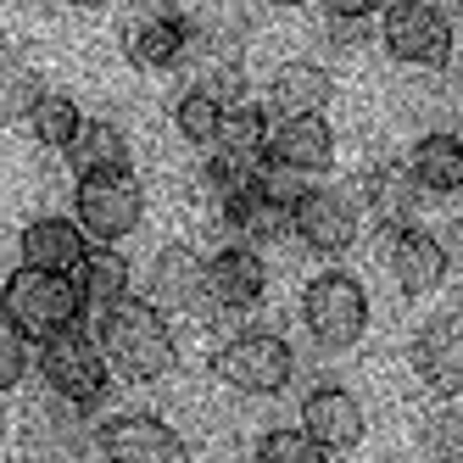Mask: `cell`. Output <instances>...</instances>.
<instances>
[{"label": "cell", "instance_id": "cell-1", "mask_svg": "<svg viewBox=\"0 0 463 463\" xmlns=\"http://www.w3.org/2000/svg\"><path fill=\"white\" fill-rule=\"evenodd\" d=\"M101 352H107V363H112V374L135 380V385L162 380V374L179 363L168 313L151 307V302H135V296L101 318Z\"/></svg>", "mask_w": 463, "mask_h": 463}, {"label": "cell", "instance_id": "cell-2", "mask_svg": "<svg viewBox=\"0 0 463 463\" xmlns=\"http://www.w3.org/2000/svg\"><path fill=\"white\" fill-rule=\"evenodd\" d=\"M84 296L73 274H45V269H17L6 279V324H17L28 341H56L61 329H79Z\"/></svg>", "mask_w": 463, "mask_h": 463}, {"label": "cell", "instance_id": "cell-3", "mask_svg": "<svg viewBox=\"0 0 463 463\" xmlns=\"http://www.w3.org/2000/svg\"><path fill=\"white\" fill-rule=\"evenodd\" d=\"M302 324H307V335L324 352L357 346L363 329H369V290H363V279L346 274V269H324L318 279H307V290H302Z\"/></svg>", "mask_w": 463, "mask_h": 463}, {"label": "cell", "instance_id": "cell-4", "mask_svg": "<svg viewBox=\"0 0 463 463\" xmlns=\"http://www.w3.org/2000/svg\"><path fill=\"white\" fill-rule=\"evenodd\" d=\"M213 374L229 391H241V396H274L296 374V352H290L285 335H274V329H246V335L218 346Z\"/></svg>", "mask_w": 463, "mask_h": 463}, {"label": "cell", "instance_id": "cell-5", "mask_svg": "<svg viewBox=\"0 0 463 463\" xmlns=\"http://www.w3.org/2000/svg\"><path fill=\"white\" fill-rule=\"evenodd\" d=\"M380 45L402 68L441 73L452 68V17L441 6H424V0H396L380 17Z\"/></svg>", "mask_w": 463, "mask_h": 463}, {"label": "cell", "instance_id": "cell-6", "mask_svg": "<svg viewBox=\"0 0 463 463\" xmlns=\"http://www.w3.org/2000/svg\"><path fill=\"white\" fill-rule=\"evenodd\" d=\"M40 374H45V385L68 408H90V402H101V396H107L112 363L101 352V335H90V329H61L56 341L40 346Z\"/></svg>", "mask_w": 463, "mask_h": 463}, {"label": "cell", "instance_id": "cell-7", "mask_svg": "<svg viewBox=\"0 0 463 463\" xmlns=\"http://www.w3.org/2000/svg\"><path fill=\"white\" fill-rule=\"evenodd\" d=\"M73 218L90 235V246H118L140 229L146 218V190L135 174H112V179H79L73 190Z\"/></svg>", "mask_w": 463, "mask_h": 463}, {"label": "cell", "instance_id": "cell-8", "mask_svg": "<svg viewBox=\"0 0 463 463\" xmlns=\"http://www.w3.org/2000/svg\"><path fill=\"white\" fill-rule=\"evenodd\" d=\"M107 463H190V447L179 441L174 424H162L151 413H118L95 436Z\"/></svg>", "mask_w": 463, "mask_h": 463}, {"label": "cell", "instance_id": "cell-9", "mask_svg": "<svg viewBox=\"0 0 463 463\" xmlns=\"http://www.w3.org/2000/svg\"><path fill=\"white\" fill-rule=\"evenodd\" d=\"M290 235L302 241L307 251H318V257L352 251V241H357V207H352V195L346 190H329V184L307 190L302 202H296V213H290Z\"/></svg>", "mask_w": 463, "mask_h": 463}, {"label": "cell", "instance_id": "cell-10", "mask_svg": "<svg viewBox=\"0 0 463 463\" xmlns=\"http://www.w3.org/2000/svg\"><path fill=\"white\" fill-rule=\"evenodd\" d=\"M413 369L436 396H463V313H441L413 335Z\"/></svg>", "mask_w": 463, "mask_h": 463}, {"label": "cell", "instance_id": "cell-11", "mask_svg": "<svg viewBox=\"0 0 463 463\" xmlns=\"http://www.w3.org/2000/svg\"><path fill=\"white\" fill-rule=\"evenodd\" d=\"M302 430L324 447V452H352L363 436H369V413L346 385H318L302 402Z\"/></svg>", "mask_w": 463, "mask_h": 463}, {"label": "cell", "instance_id": "cell-12", "mask_svg": "<svg viewBox=\"0 0 463 463\" xmlns=\"http://www.w3.org/2000/svg\"><path fill=\"white\" fill-rule=\"evenodd\" d=\"M146 302L162 307V313H202V307H213L207 262L195 257L190 246H162L156 262H151V296H146Z\"/></svg>", "mask_w": 463, "mask_h": 463}, {"label": "cell", "instance_id": "cell-13", "mask_svg": "<svg viewBox=\"0 0 463 463\" xmlns=\"http://www.w3.org/2000/svg\"><path fill=\"white\" fill-rule=\"evenodd\" d=\"M190 17L184 12H146L123 23V56L135 68H179L190 56Z\"/></svg>", "mask_w": 463, "mask_h": 463}, {"label": "cell", "instance_id": "cell-14", "mask_svg": "<svg viewBox=\"0 0 463 463\" xmlns=\"http://www.w3.org/2000/svg\"><path fill=\"white\" fill-rule=\"evenodd\" d=\"M329 162H335V128L324 118H296V123H274L269 135V168L279 174H329Z\"/></svg>", "mask_w": 463, "mask_h": 463}, {"label": "cell", "instance_id": "cell-15", "mask_svg": "<svg viewBox=\"0 0 463 463\" xmlns=\"http://www.w3.org/2000/svg\"><path fill=\"white\" fill-rule=\"evenodd\" d=\"M262 290H269V262H262L251 246H223L218 257H207V296H213V307H223V313L257 307Z\"/></svg>", "mask_w": 463, "mask_h": 463}, {"label": "cell", "instance_id": "cell-16", "mask_svg": "<svg viewBox=\"0 0 463 463\" xmlns=\"http://www.w3.org/2000/svg\"><path fill=\"white\" fill-rule=\"evenodd\" d=\"M385 262H391V279H396V290L402 296H430L441 279H447V246L430 235V229H402V235H391V246H385Z\"/></svg>", "mask_w": 463, "mask_h": 463}, {"label": "cell", "instance_id": "cell-17", "mask_svg": "<svg viewBox=\"0 0 463 463\" xmlns=\"http://www.w3.org/2000/svg\"><path fill=\"white\" fill-rule=\"evenodd\" d=\"M17 246H23V269H45V274H79L84 257L95 251L79 218H34Z\"/></svg>", "mask_w": 463, "mask_h": 463}, {"label": "cell", "instance_id": "cell-18", "mask_svg": "<svg viewBox=\"0 0 463 463\" xmlns=\"http://www.w3.org/2000/svg\"><path fill=\"white\" fill-rule=\"evenodd\" d=\"M424 202L419 179L408 174V162H374L369 174H363V207H369V218L380 229H391V235H402V229H413V213Z\"/></svg>", "mask_w": 463, "mask_h": 463}, {"label": "cell", "instance_id": "cell-19", "mask_svg": "<svg viewBox=\"0 0 463 463\" xmlns=\"http://www.w3.org/2000/svg\"><path fill=\"white\" fill-rule=\"evenodd\" d=\"M329 95H335V79L318 61H285V68L269 79V112L279 123H296V118H324Z\"/></svg>", "mask_w": 463, "mask_h": 463}, {"label": "cell", "instance_id": "cell-20", "mask_svg": "<svg viewBox=\"0 0 463 463\" xmlns=\"http://www.w3.org/2000/svg\"><path fill=\"white\" fill-rule=\"evenodd\" d=\"M408 174L424 195H458L463 190V135L458 128H424L408 151Z\"/></svg>", "mask_w": 463, "mask_h": 463}, {"label": "cell", "instance_id": "cell-21", "mask_svg": "<svg viewBox=\"0 0 463 463\" xmlns=\"http://www.w3.org/2000/svg\"><path fill=\"white\" fill-rule=\"evenodd\" d=\"M68 168L79 179H112V174H135L128 168V135L118 123L107 118H90L84 123V135L68 146Z\"/></svg>", "mask_w": 463, "mask_h": 463}, {"label": "cell", "instance_id": "cell-22", "mask_svg": "<svg viewBox=\"0 0 463 463\" xmlns=\"http://www.w3.org/2000/svg\"><path fill=\"white\" fill-rule=\"evenodd\" d=\"M73 285H79V296H84V313H112V307H123L128 302V262H123V251L118 246H95L90 257H84V269L73 274Z\"/></svg>", "mask_w": 463, "mask_h": 463}, {"label": "cell", "instance_id": "cell-23", "mask_svg": "<svg viewBox=\"0 0 463 463\" xmlns=\"http://www.w3.org/2000/svg\"><path fill=\"white\" fill-rule=\"evenodd\" d=\"M269 112L262 107H235L223 118V135H218V151L213 156H229V162H241V168H269Z\"/></svg>", "mask_w": 463, "mask_h": 463}, {"label": "cell", "instance_id": "cell-24", "mask_svg": "<svg viewBox=\"0 0 463 463\" xmlns=\"http://www.w3.org/2000/svg\"><path fill=\"white\" fill-rule=\"evenodd\" d=\"M28 128H34V140H40V146H51V151H61V156H68V146L84 135V112H79V101H73V95L51 90L45 101L34 107V118H28Z\"/></svg>", "mask_w": 463, "mask_h": 463}, {"label": "cell", "instance_id": "cell-25", "mask_svg": "<svg viewBox=\"0 0 463 463\" xmlns=\"http://www.w3.org/2000/svg\"><path fill=\"white\" fill-rule=\"evenodd\" d=\"M223 118H229V107H218L207 90H184L179 101H174V123H179V135H184L190 146H213V151H218Z\"/></svg>", "mask_w": 463, "mask_h": 463}, {"label": "cell", "instance_id": "cell-26", "mask_svg": "<svg viewBox=\"0 0 463 463\" xmlns=\"http://www.w3.org/2000/svg\"><path fill=\"white\" fill-rule=\"evenodd\" d=\"M419 447L436 463H463V408H452V402L430 408L419 419Z\"/></svg>", "mask_w": 463, "mask_h": 463}, {"label": "cell", "instance_id": "cell-27", "mask_svg": "<svg viewBox=\"0 0 463 463\" xmlns=\"http://www.w3.org/2000/svg\"><path fill=\"white\" fill-rule=\"evenodd\" d=\"M45 95H51L45 79H40V73H28L17 56L0 61V112H6V118H34V107L45 101Z\"/></svg>", "mask_w": 463, "mask_h": 463}, {"label": "cell", "instance_id": "cell-28", "mask_svg": "<svg viewBox=\"0 0 463 463\" xmlns=\"http://www.w3.org/2000/svg\"><path fill=\"white\" fill-rule=\"evenodd\" d=\"M257 463H324V447L307 430H269L257 441Z\"/></svg>", "mask_w": 463, "mask_h": 463}, {"label": "cell", "instance_id": "cell-29", "mask_svg": "<svg viewBox=\"0 0 463 463\" xmlns=\"http://www.w3.org/2000/svg\"><path fill=\"white\" fill-rule=\"evenodd\" d=\"M23 374H28V335L17 324H6L0 329V385H23Z\"/></svg>", "mask_w": 463, "mask_h": 463}, {"label": "cell", "instance_id": "cell-30", "mask_svg": "<svg viewBox=\"0 0 463 463\" xmlns=\"http://www.w3.org/2000/svg\"><path fill=\"white\" fill-rule=\"evenodd\" d=\"M441 246H447V262H452V269L463 274V223H452V235H447Z\"/></svg>", "mask_w": 463, "mask_h": 463}]
</instances>
